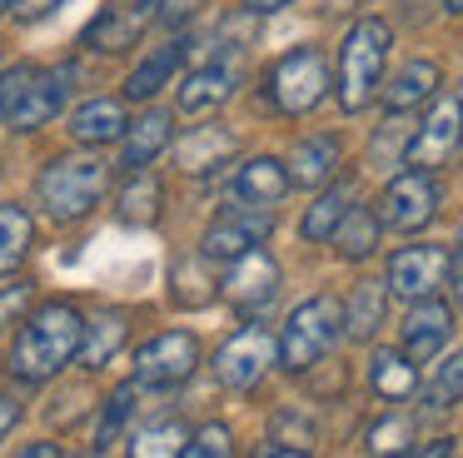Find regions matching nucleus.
<instances>
[{
    "label": "nucleus",
    "instance_id": "79ce46f5",
    "mask_svg": "<svg viewBox=\"0 0 463 458\" xmlns=\"http://www.w3.org/2000/svg\"><path fill=\"white\" fill-rule=\"evenodd\" d=\"M453 304L463 309V239H458V249H453Z\"/></svg>",
    "mask_w": 463,
    "mask_h": 458
},
{
    "label": "nucleus",
    "instance_id": "f3484780",
    "mask_svg": "<svg viewBox=\"0 0 463 458\" xmlns=\"http://www.w3.org/2000/svg\"><path fill=\"white\" fill-rule=\"evenodd\" d=\"M234 80H240V65H224V60L190 70V75H184V85H180V110H184V115L220 110L224 100L234 95Z\"/></svg>",
    "mask_w": 463,
    "mask_h": 458
},
{
    "label": "nucleus",
    "instance_id": "393cba45",
    "mask_svg": "<svg viewBox=\"0 0 463 458\" xmlns=\"http://www.w3.org/2000/svg\"><path fill=\"white\" fill-rule=\"evenodd\" d=\"M354 209V185H329L319 199L309 205V215H304L299 234L309 239V244H324V239H334V229L344 224V215Z\"/></svg>",
    "mask_w": 463,
    "mask_h": 458
},
{
    "label": "nucleus",
    "instance_id": "de8ad7c7",
    "mask_svg": "<svg viewBox=\"0 0 463 458\" xmlns=\"http://www.w3.org/2000/svg\"><path fill=\"white\" fill-rule=\"evenodd\" d=\"M458 115H463V85H458Z\"/></svg>",
    "mask_w": 463,
    "mask_h": 458
},
{
    "label": "nucleus",
    "instance_id": "dca6fc26",
    "mask_svg": "<svg viewBox=\"0 0 463 458\" xmlns=\"http://www.w3.org/2000/svg\"><path fill=\"white\" fill-rule=\"evenodd\" d=\"M234 129H224V125H194L190 135L175 145V165L184 169V175H210V169H220L224 159L234 155Z\"/></svg>",
    "mask_w": 463,
    "mask_h": 458
},
{
    "label": "nucleus",
    "instance_id": "ddd939ff",
    "mask_svg": "<svg viewBox=\"0 0 463 458\" xmlns=\"http://www.w3.org/2000/svg\"><path fill=\"white\" fill-rule=\"evenodd\" d=\"M155 15H160V0H120V5H105L90 20V30H85V45L105 50V55H120V50H130L150 30Z\"/></svg>",
    "mask_w": 463,
    "mask_h": 458
},
{
    "label": "nucleus",
    "instance_id": "473e14b6",
    "mask_svg": "<svg viewBox=\"0 0 463 458\" xmlns=\"http://www.w3.org/2000/svg\"><path fill=\"white\" fill-rule=\"evenodd\" d=\"M413 444V418L403 414H389L369 428V453H409Z\"/></svg>",
    "mask_w": 463,
    "mask_h": 458
},
{
    "label": "nucleus",
    "instance_id": "f704fd0d",
    "mask_svg": "<svg viewBox=\"0 0 463 458\" xmlns=\"http://www.w3.org/2000/svg\"><path fill=\"white\" fill-rule=\"evenodd\" d=\"M230 428L224 424H204L200 434H190V444H184V458H230Z\"/></svg>",
    "mask_w": 463,
    "mask_h": 458
},
{
    "label": "nucleus",
    "instance_id": "b1692460",
    "mask_svg": "<svg viewBox=\"0 0 463 458\" xmlns=\"http://www.w3.org/2000/svg\"><path fill=\"white\" fill-rule=\"evenodd\" d=\"M160 205H165V189L155 175H145V169H130V185L120 189V205H115V215H120V224H155L160 219Z\"/></svg>",
    "mask_w": 463,
    "mask_h": 458
},
{
    "label": "nucleus",
    "instance_id": "2eb2a0df",
    "mask_svg": "<svg viewBox=\"0 0 463 458\" xmlns=\"http://www.w3.org/2000/svg\"><path fill=\"white\" fill-rule=\"evenodd\" d=\"M65 95H71V75H65V70H35L31 90L21 95V105L11 110V119H5V125L21 129V135H25V129H41L45 119L61 115Z\"/></svg>",
    "mask_w": 463,
    "mask_h": 458
},
{
    "label": "nucleus",
    "instance_id": "4468645a",
    "mask_svg": "<svg viewBox=\"0 0 463 458\" xmlns=\"http://www.w3.org/2000/svg\"><path fill=\"white\" fill-rule=\"evenodd\" d=\"M453 334V309L439 304V299H419L409 314V324H403V354L413 358V364H429V358L443 354V344H449Z\"/></svg>",
    "mask_w": 463,
    "mask_h": 458
},
{
    "label": "nucleus",
    "instance_id": "6ab92c4d",
    "mask_svg": "<svg viewBox=\"0 0 463 458\" xmlns=\"http://www.w3.org/2000/svg\"><path fill=\"white\" fill-rule=\"evenodd\" d=\"M125 129H130V115H125L120 100H85L80 110L71 115V135L80 139V145H110V139H125Z\"/></svg>",
    "mask_w": 463,
    "mask_h": 458
},
{
    "label": "nucleus",
    "instance_id": "ea45409f",
    "mask_svg": "<svg viewBox=\"0 0 463 458\" xmlns=\"http://www.w3.org/2000/svg\"><path fill=\"white\" fill-rule=\"evenodd\" d=\"M21 309H25V289H5V294H0V329L11 324Z\"/></svg>",
    "mask_w": 463,
    "mask_h": 458
},
{
    "label": "nucleus",
    "instance_id": "a18cd8bd",
    "mask_svg": "<svg viewBox=\"0 0 463 458\" xmlns=\"http://www.w3.org/2000/svg\"><path fill=\"white\" fill-rule=\"evenodd\" d=\"M443 5H449V10H453V15H463V0H443Z\"/></svg>",
    "mask_w": 463,
    "mask_h": 458
},
{
    "label": "nucleus",
    "instance_id": "aec40b11",
    "mask_svg": "<svg viewBox=\"0 0 463 458\" xmlns=\"http://www.w3.org/2000/svg\"><path fill=\"white\" fill-rule=\"evenodd\" d=\"M339 159H344V149H339L334 135H309V139H299L294 155H289V179L299 189H314L339 169Z\"/></svg>",
    "mask_w": 463,
    "mask_h": 458
},
{
    "label": "nucleus",
    "instance_id": "e433bc0d",
    "mask_svg": "<svg viewBox=\"0 0 463 458\" xmlns=\"http://www.w3.org/2000/svg\"><path fill=\"white\" fill-rule=\"evenodd\" d=\"M204 279L194 274V264H175V299L180 304H204V299H214V289H200Z\"/></svg>",
    "mask_w": 463,
    "mask_h": 458
},
{
    "label": "nucleus",
    "instance_id": "f03ea898",
    "mask_svg": "<svg viewBox=\"0 0 463 458\" xmlns=\"http://www.w3.org/2000/svg\"><path fill=\"white\" fill-rule=\"evenodd\" d=\"M105 185H110V165L100 155H61L41 169L35 179V195H41L45 215L55 224H75L100 205Z\"/></svg>",
    "mask_w": 463,
    "mask_h": 458
},
{
    "label": "nucleus",
    "instance_id": "37998d69",
    "mask_svg": "<svg viewBox=\"0 0 463 458\" xmlns=\"http://www.w3.org/2000/svg\"><path fill=\"white\" fill-rule=\"evenodd\" d=\"M279 5H289V0H244V10H254V15H269Z\"/></svg>",
    "mask_w": 463,
    "mask_h": 458
},
{
    "label": "nucleus",
    "instance_id": "c756f323",
    "mask_svg": "<svg viewBox=\"0 0 463 458\" xmlns=\"http://www.w3.org/2000/svg\"><path fill=\"white\" fill-rule=\"evenodd\" d=\"M31 249V215L21 205H0V274L15 269Z\"/></svg>",
    "mask_w": 463,
    "mask_h": 458
},
{
    "label": "nucleus",
    "instance_id": "49530a36",
    "mask_svg": "<svg viewBox=\"0 0 463 458\" xmlns=\"http://www.w3.org/2000/svg\"><path fill=\"white\" fill-rule=\"evenodd\" d=\"M5 10H11V0H0V15H5Z\"/></svg>",
    "mask_w": 463,
    "mask_h": 458
},
{
    "label": "nucleus",
    "instance_id": "a19ab883",
    "mask_svg": "<svg viewBox=\"0 0 463 458\" xmlns=\"http://www.w3.org/2000/svg\"><path fill=\"white\" fill-rule=\"evenodd\" d=\"M15 418H21V404H15V398H0V438L15 428Z\"/></svg>",
    "mask_w": 463,
    "mask_h": 458
},
{
    "label": "nucleus",
    "instance_id": "20e7f679",
    "mask_svg": "<svg viewBox=\"0 0 463 458\" xmlns=\"http://www.w3.org/2000/svg\"><path fill=\"white\" fill-rule=\"evenodd\" d=\"M339 329H344V304H339V299H334V294L304 299V304L289 314V324H284L279 364L289 368V374H309V368L334 348Z\"/></svg>",
    "mask_w": 463,
    "mask_h": 458
},
{
    "label": "nucleus",
    "instance_id": "a211bd4d",
    "mask_svg": "<svg viewBox=\"0 0 463 458\" xmlns=\"http://www.w3.org/2000/svg\"><path fill=\"white\" fill-rule=\"evenodd\" d=\"M170 129H175L170 110H145L140 119H130V129H125V155H120V165H125V169L155 165V159L165 155V145H170Z\"/></svg>",
    "mask_w": 463,
    "mask_h": 458
},
{
    "label": "nucleus",
    "instance_id": "f257e3e1",
    "mask_svg": "<svg viewBox=\"0 0 463 458\" xmlns=\"http://www.w3.org/2000/svg\"><path fill=\"white\" fill-rule=\"evenodd\" d=\"M80 339H85L80 309H71V304L35 309L11 344V374L25 378V384H45V378H55L71 358H80Z\"/></svg>",
    "mask_w": 463,
    "mask_h": 458
},
{
    "label": "nucleus",
    "instance_id": "f8f14e48",
    "mask_svg": "<svg viewBox=\"0 0 463 458\" xmlns=\"http://www.w3.org/2000/svg\"><path fill=\"white\" fill-rule=\"evenodd\" d=\"M458 139H463V115H458V95H453V100H439V105L429 110V119L409 135L403 165L409 169H439L443 159L458 149Z\"/></svg>",
    "mask_w": 463,
    "mask_h": 458
},
{
    "label": "nucleus",
    "instance_id": "0eeeda50",
    "mask_svg": "<svg viewBox=\"0 0 463 458\" xmlns=\"http://www.w3.org/2000/svg\"><path fill=\"white\" fill-rule=\"evenodd\" d=\"M194 364H200V339L190 329H170V334L150 339L135 354V384L140 388H175L194 374Z\"/></svg>",
    "mask_w": 463,
    "mask_h": 458
},
{
    "label": "nucleus",
    "instance_id": "cd10ccee",
    "mask_svg": "<svg viewBox=\"0 0 463 458\" xmlns=\"http://www.w3.org/2000/svg\"><path fill=\"white\" fill-rule=\"evenodd\" d=\"M379 229H383V219L373 215V209H364V205H354L349 215H344V224L334 229V249H339L344 259H369L373 249H379Z\"/></svg>",
    "mask_w": 463,
    "mask_h": 458
},
{
    "label": "nucleus",
    "instance_id": "7c9ffc66",
    "mask_svg": "<svg viewBox=\"0 0 463 458\" xmlns=\"http://www.w3.org/2000/svg\"><path fill=\"white\" fill-rule=\"evenodd\" d=\"M423 404L439 408V414L453 404H463V348H453V354L433 368V378L423 384Z\"/></svg>",
    "mask_w": 463,
    "mask_h": 458
},
{
    "label": "nucleus",
    "instance_id": "5701e85b",
    "mask_svg": "<svg viewBox=\"0 0 463 458\" xmlns=\"http://www.w3.org/2000/svg\"><path fill=\"white\" fill-rule=\"evenodd\" d=\"M369 384L383 404H393V398H409L413 388H419V368H413V358L403 354V348H373Z\"/></svg>",
    "mask_w": 463,
    "mask_h": 458
},
{
    "label": "nucleus",
    "instance_id": "72a5a7b5",
    "mask_svg": "<svg viewBox=\"0 0 463 458\" xmlns=\"http://www.w3.org/2000/svg\"><path fill=\"white\" fill-rule=\"evenodd\" d=\"M135 388H140V384H125V388H115V394H110V404H105L100 434H95V448H100V453L115 444V438H120L125 418H130V408H135V404H130V398H135Z\"/></svg>",
    "mask_w": 463,
    "mask_h": 458
},
{
    "label": "nucleus",
    "instance_id": "1a4fd4ad",
    "mask_svg": "<svg viewBox=\"0 0 463 458\" xmlns=\"http://www.w3.org/2000/svg\"><path fill=\"white\" fill-rule=\"evenodd\" d=\"M220 294L230 299L240 314H250V319L264 314V309L274 304V294H279V264L254 244L250 254L230 259V274L220 279Z\"/></svg>",
    "mask_w": 463,
    "mask_h": 458
},
{
    "label": "nucleus",
    "instance_id": "412c9836",
    "mask_svg": "<svg viewBox=\"0 0 463 458\" xmlns=\"http://www.w3.org/2000/svg\"><path fill=\"white\" fill-rule=\"evenodd\" d=\"M289 169L279 165V159L260 155L250 159V165H240V175H234V199H250V205H279L284 195H289Z\"/></svg>",
    "mask_w": 463,
    "mask_h": 458
},
{
    "label": "nucleus",
    "instance_id": "bb28decb",
    "mask_svg": "<svg viewBox=\"0 0 463 458\" xmlns=\"http://www.w3.org/2000/svg\"><path fill=\"white\" fill-rule=\"evenodd\" d=\"M439 90V65L433 60H409V65L393 75V85L383 90V110H413Z\"/></svg>",
    "mask_w": 463,
    "mask_h": 458
},
{
    "label": "nucleus",
    "instance_id": "c03bdc74",
    "mask_svg": "<svg viewBox=\"0 0 463 458\" xmlns=\"http://www.w3.org/2000/svg\"><path fill=\"white\" fill-rule=\"evenodd\" d=\"M25 453H31V458H61V444H31Z\"/></svg>",
    "mask_w": 463,
    "mask_h": 458
},
{
    "label": "nucleus",
    "instance_id": "2f4dec72",
    "mask_svg": "<svg viewBox=\"0 0 463 458\" xmlns=\"http://www.w3.org/2000/svg\"><path fill=\"white\" fill-rule=\"evenodd\" d=\"M184 444H190V434L180 424H155L145 434H135L130 453L135 458H170V453H184Z\"/></svg>",
    "mask_w": 463,
    "mask_h": 458
},
{
    "label": "nucleus",
    "instance_id": "c9c22d12",
    "mask_svg": "<svg viewBox=\"0 0 463 458\" xmlns=\"http://www.w3.org/2000/svg\"><path fill=\"white\" fill-rule=\"evenodd\" d=\"M35 80V65H11V70H0V125L11 119V110L21 105V95L31 90Z\"/></svg>",
    "mask_w": 463,
    "mask_h": 458
},
{
    "label": "nucleus",
    "instance_id": "423d86ee",
    "mask_svg": "<svg viewBox=\"0 0 463 458\" xmlns=\"http://www.w3.org/2000/svg\"><path fill=\"white\" fill-rule=\"evenodd\" d=\"M269 229H274V205H250V199H240V205H230L210 229H204L200 254L204 259H224V264H230V259L250 254L254 244H264Z\"/></svg>",
    "mask_w": 463,
    "mask_h": 458
},
{
    "label": "nucleus",
    "instance_id": "a878e982",
    "mask_svg": "<svg viewBox=\"0 0 463 458\" xmlns=\"http://www.w3.org/2000/svg\"><path fill=\"white\" fill-rule=\"evenodd\" d=\"M125 314L120 309H105L100 319H90L85 324V339H80V364L85 368H105L115 354H120V344H125Z\"/></svg>",
    "mask_w": 463,
    "mask_h": 458
},
{
    "label": "nucleus",
    "instance_id": "6e6552de",
    "mask_svg": "<svg viewBox=\"0 0 463 458\" xmlns=\"http://www.w3.org/2000/svg\"><path fill=\"white\" fill-rule=\"evenodd\" d=\"M269 364H279L274 334L264 324H244L230 344H220V354H214V378H220L224 388H254Z\"/></svg>",
    "mask_w": 463,
    "mask_h": 458
},
{
    "label": "nucleus",
    "instance_id": "58836bf2",
    "mask_svg": "<svg viewBox=\"0 0 463 458\" xmlns=\"http://www.w3.org/2000/svg\"><path fill=\"white\" fill-rule=\"evenodd\" d=\"M200 5H204V0H165V5H160V20H165V25H180V20H190Z\"/></svg>",
    "mask_w": 463,
    "mask_h": 458
},
{
    "label": "nucleus",
    "instance_id": "39448f33",
    "mask_svg": "<svg viewBox=\"0 0 463 458\" xmlns=\"http://www.w3.org/2000/svg\"><path fill=\"white\" fill-rule=\"evenodd\" d=\"M269 95L284 115H309L324 95H329V65L314 45H299L274 65L269 75Z\"/></svg>",
    "mask_w": 463,
    "mask_h": 458
},
{
    "label": "nucleus",
    "instance_id": "4c0bfd02",
    "mask_svg": "<svg viewBox=\"0 0 463 458\" xmlns=\"http://www.w3.org/2000/svg\"><path fill=\"white\" fill-rule=\"evenodd\" d=\"M55 5H65V0H11V15L31 25V20H45Z\"/></svg>",
    "mask_w": 463,
    "mask_h": 458
},
{
    "label": "nucleus",
    "instance_id": "9d476101",
    "mask_svg": "<svg viewBox=\"0 0 463 458\" xmlns=\"http://www.w3.org/2000/svg\"><path fill=\"white\" fill-rule=\"evenodd\" d=\"M449 249L443 244H409L399 249V254L389 259V294L409 299V304H419V299L439 294V284L449 279Z\"/></svg>",
    "mask_w": 463,
    "mask_h": 458
},
{
    "label": "nucleus",
    "instance_id": "9b49d317",
    "mask_svg": "<svg viewBox=\"0 0 463 458\" xmlns=\"http://www.w3.org/2000/svg\"><path fill=\"white\" fill-rule=\"evenodd\" d=\"M433 215H439V185L429 179V169H409V175H399L389 189H383V199H379V219L389 229H403V234L423 229Z\"/></svg>",
    "mask_w": 463,
    "mask_h": 458
},
{
    "label": "nucleus",
    "instance_id": "c85d7f7f",
    "mask_svg": "<svg viewBox=\"0 0 463 458\" xmlns=\"http://www.w3.org/2000/svg\"><path fill=\"white\" fill-rule=\"evenodd\" d=\"M180 55H184L180 40H175V45H160L145 65H135V75L125 80V95H130V100H155L165 85H170L175 70H180Z\"/></svg>",
    "mask_w": 463,
    "mask_h": 458
},
{
    "label": "nucleus",
    "instance_id": "4be33fe9",
    "mask_svg": "<svg viewBox=\"0 0 463 458\" xmlns=\"http://www.w3.org/2000/svg\"><path fill=\"white\" fill-rule=\"evenodd\" d=\"M383 314H389V289H383V279H364L344 299V324H349V339H359V344H369L379 334Z\"/></svg>",
    "mask_w": 463,
    "mask_h": 458
},
{
    "label": "nucleus",
    "instance_id": "7ed1b4c3",
    "mask_svg": "<svg viewBox=\"0 0 463 458\" xmlns=\"http://www.w3.org/2000/svg\"><path fill=\"white\" fill-rule=\"evenodd\" d=\"M389 25L373 15L354 20L349 35H344V55H339V105L349 110V115H359V110H369L373 100H379L383 90V60H389Z\"/></svg>",
    "mask_w": 463,
    "mask_h": 458
}]
</instances>
